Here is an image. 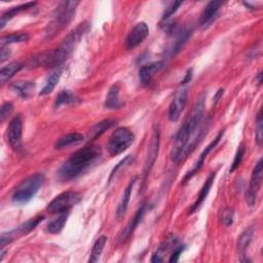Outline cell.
<instances>
[{"mask_svg": "<svg viewBox=\"0 0 263 263\" xmlns=\"http://www.w3.org/2000/svg\"><path fill=\"white\" fill-rule=\"evenodd\" d=\"M44 219H45V217L43 215H38L32 219H29L28 221H26V222H24L18 229L11 231L13 234V237H15V239H16L17 237H19V235H23V234H27V233L31 232L33 229H35L37 227V225Z\"/></svg>", "mask_w": 263, "mask_h": 263, "instance_id": "cell-20", "label": "cell"}, {"mask_svg": "<svg viewBox=\"0 0 263 263\" xmlns=\"http://www.w3.org/2000/svg\"><path fill=\"white\" fill-rule=\"evenodd\" d=\"M35 88L36 86L33 81H17L11 85V90L24 99L31 97L34 94Z\"/></svg>", "mask_w": 263, "mask_h": 263, "instance_id": "cell-17", "label": "cell"}, {"mask_svg": "<svg viewBox=\"0 0 263 263\" xmlns=\"http://www.w3.org/2000/svg\"><path fill=\"white\" fill-rule=\"evenodd\" d=\"M131 162H133V157H132V156H128L127 158H124L120 162H118L116 167L112 170L111 175H110V177H109V182H111L112 178L118 173V171H119L121 168H127L128 165H129Z\"/></svg>", "mask_w": 263, "mask_h": 263, "instance_id": "cell-36", "label": "cell"}, {"mask_svg": "<svg viewBox=\"0 0 263 263\" xmlns=\"http://www.w3.org/2000/svg\"><path fill=\"white\" fill-rule=\"evenodd\" d=\"M222 5V2L220 1H211L208 3L203 10L201 15V26L206 28L213 23L215 18L217 17V13L220 9V6Z\"/></svg>", "mask_w": 263, "mask_h": 263, "instance_id": "cell-15", "label": "cell"}, {"mask_svg": "<svg viewBox=\"0 0 263 263\" xmlns=\"http://www.w3.org/2000/svg\"><path fill=\"white\" fill-rule=\"evenodd\" d=\"M176 239L174 237L168 238L165 241L162 242V244L158 247V251L154 254L151 258V262H162L163 261V256L169 252L170 249L175 245Z\"/></svg>", "mask_w": 263, "mask_h": 263, "instance_id": "cell-26", "label": "cell"}, {"mask_svg": "<svg viewBox=\"0 0 263 263\" xmlns=\"http://www.w3.org/2000/svg\"><path fill=\"white\" fill-rule=\"evenodd\" d=\"M245 152H246V147L245 145H241L239 147V149L237 150V154H235V157H234V159L232 161V164H231V168H230V173L234 172L235 170H237L241 163H242V160L244 158V156H245Z\"/></svg>", "mask_w": 263, "mask_h": 263, "instance_id": "cell-34", "label": "cell"}, {"mask_svg": "<svg viewBox=\"0 0 263 263\" xmlns=\"http://www.w3.org/2000/svg\"><path fill=\"white\" fill-rule=\"evenodd\" d=\"M219 219L220 222L224 226H230L233 223L234 220V211L231 209V208H224L222 212L220 213Z\"/></svg>", "mask_w": 263, "mask_h": 263, "instance_id": "cell-33", "label": "cell"}, {"mask_svg": "<svg viewBox=\"0 0 263 263\" xmlns=\"http://www.w3.org/2000/svg\"><path fill=\"white\" fill-rule=\"evenodd\" d=\"M101 156L102 150L98 145H88L81 148L62 164L58 176L62 181H70L90 169Z\"/></svg>", "mask_w": 263, "mask_h": 263, "instance_id": "cell-2", "label": "cell"}, {"mask_svg": "<svg viewBox=\"0 0 263 263\" xmlns=\"http://www.w3.org/2000/svg\"><path fill=\"white\" fill-rule=\"evenodd\" d=\"M224 132H225V129H223L222 131H220L219 134L216 136L215 139H214L209 145H208V146L204 149V151L201 154L200 158H199L198 162L196 163L195 167H193V169L185 175V177H184V179H183V183L187 182L189 179H191L193 176H195V175H196V174L202 169V167L204 165V162H205V159L208 158V156L210 155V152H211V151H212V150L218 145V143L220 142V140H222V137H223V135H224Z\"/></svg>", "mask_w": 263, "mask_h": 263, "instance_id": "cell-12", "label": "cell"}, {"mask_svg": "<svg viewBox=\"0 0 263 263\" xmlns=\"http://www.w3.org/2000/svg\"><path fill=\"white\" fill-rule=\"evenodd\" d=\"M183 251H184V246H178V247H176L174 249V251H173V253H172L169 261L170 262H173V263L174 262H178L180 256H181V254L183 253Z\"/></svg>", "mask_w": 263, "mask_h": 263, "instance_id": "cell-39", "label": "cell"}, {"mask_svg": "<svg viewBox=\"0 0 263 263\" xmlns=\"http://www.w3.org/2000/svg\"><path fill=\"white\" fill-rule=\"evenodd\" d=\"M114 124H115V121L111 120V119H105L103 121L98 122L91 131L90 139L96 140L97 138H99L100 136H102L106 131H108L109 129H111Z\"/></svg>", "mask_w": 263, "mask_h": 263, "instance_id": "cell-27", "label": "cell"}, {"mask_svg": "<svg viewBox=\"0 0 263 263\" xmlns=\"http://www.w3.org/2000/svg\"><path fill=\"white\" fill-rule=\"evenodd\" d=\"M119 91L120 89L118 85H113L111 88H110L105 101L106 108L117 109L122 106V103L119 99Z\"/></svg>", "mask_w": 263, "mask_h": 263, "instance_id": "cell-21", "label": "cell"}, {"mask_svg": "<svg viewBox=\"0 0 263 263\" xmlns=\"http://www.w3.org/2000/svg\"><path fill=\"white\" fill-rule=\"evenodd\" d=\"M61 75H62V68L59 67V68L56 69V70L53 71L52 74L48 77L46 85L43 88V90L40 91L39 95L40 96H46V95L51 94L54 90V88H56V86L58 85V82H59V80L61 78Z\"/></svg>", "mask_w": 263, "mask_h": 263, "instance_id": "cell-22", "label": "cell"}, {"mask_svg": "<svg viewBox=\"0 0 263 263\" xmlns=\"http://www.w3.org/2000/svg\"><path fill=\"white\" fill-rule=\"evenodd\" d=\"M37 3L36 2H27L25 4H21L19 6L16 7H11L10 9H8L7 11H5L3 15L1 16V29L5 26V24L11 20L13 17L17 16L18 13L23 12L25 10H28L30 8H33Z\"/></svg>", "mask_w": 263, "mask_h": 263, "instance_id": "cell-23", "label": "cell"}, {"mask_svg": "<svg viewBox=\"0 0 263 263\" xmlns=\"http://www.w3.org/2000/svg\"><path fill=\"white\" fill-rule=\"evenodd\" d=\"M134 133L128 128L121 127L116 129L110 136L107 143V150L110 156L116 157L122 154L123 151H126L134 143Z\"/></svg>", "mask_w": 263, "mask_h": 263, "instance_id": "cell-5", "label": "cell"}, {"mask_svg": "<svg viewBox=\"0 0 263 263\" xmlns=\"http://www.w3.org/2000/svg\"><path fill=\"white\" fill-rule=\"evenodd\" d=\"M191 77H192V69H190V70L187 71L186 75H185V78L183 79V84H187V82H189L191 80Z\"/></svg>", "mask_w": 263, "mask_h": 263, "instance_id": "cell-41", "label": "cell"}, {"mask_svg": "<svg viewBox=\"0 0 263 263\" xmlns=\"http://www.w3.org/2000/svg\"><path fill=\"white\" fill-rule=\"evenodd\" d=\"M13 106L11 103H5L1 107V113H0V118H1V121H4L12 112Z\"/></svg>", "mask_w": 263, "mask_h": 263, "instance_id": "cell-38", "label": "cell"}, {"mask_svg": "<svg viewBox=\"0 0 263 263\" xmlns=\"http://www.w3.org/2000/svg\"><path fill=\"white\" fill-rule=\"evenodd\" d=\"M84 141V136L79 133H70L61 137L54 144L56 149H64L70 146H75Z\"/></svg>", "mask_w": 263, "mask_h": 263, "instance_id": "cell-19", "label": "cell"}, {"mask_svg": "<svg viewBox=\"0 0 263 263\" xmlns=\"http://www.w3.org/2000/svg\"><path fill=\"white\" fill-rule=\"evenodd\" d=\"M10 56V52L8 49H6L5 47H1V53H0V61L1 63H3L5 60L8 59V57Z\"/></svg>", "mask_w": 263, "mask_h": 263, "instance_id": "cell-40", "label": "cell"}, {"mask_svg": "<svg viewBox=\"0 0 263 263\" xmlns=\"http://www.w3.org/2000/svg\"><path fill=\"white\" fill-rule=\"evenodd\" d=\"M22 136H23V121L20 115L13 117L7 128V140L10 147L20 151L22 149Z\"/></svg>", "mask_w": 263, "mask_h": 263, "instance_id": "cell-8", "label": "cell"}, {"mask_svg": "<svg viewBox=\"0 0 263 263\" xmlns=\"http://www.w3.org/2000/svg\"><path fill=\"white\" fill-rule=\"evenodd\" d=\"M181 5H182V2H180V1L172 2L167 8L164 9V11L162 13V20L167 21L170 17H172L174 15V13L179 9V7Z\"/></svg>", "mask_w": 263, "mask_h": 263, "instance_id": "cell-37", "label": "cell"}, {"mask_svg": "<svg viewBox=\"0 0 263 263\" xmlns=\"http://www.w3.org/2000/svg\"><path fill=\"white\" fill-rule=\"evenodd\" d=\"M254 234V228L251 226L247 228L241 235L238 240V250L241 254V256H246V252L248 250L249 246H250Z\"/></svg>", "mask_w": 263, "mask_h": 263, "instance_id": "cell-24", "label": "cell"}, {"mask_svg": "<svg viewBox=\"0 0 263 263\" xmlns=\"http://www.w3.org/2000/svg\"><path fill=\"white\" fill-rule=\"evenodd\" d=\"M149 35L148 25L144 22L136 24L133 29L130 31L126 39V48L128 50H134L138 46H140Z\"/></svg>", "mask_w": 263, "mask_h": 263, "instance_id": "cell-9", "label": "cell"}, {"mask_svg": "<svg viewBox=\"0 0 263 263\" xmlns=\"http://www.w3.org/2000/svg\"><path fill=\"white\" fill-rule=\"evenodd\" d=\"M145 210H146V206L142 205L139 210H138L135 214V216L133 217V219L130 221L129 225L127 226V228L124 229V231L122 232V241H127L128 239H130L131 235L133 234V232L135 231V229L137 228V226L139 225V223L141 222L142 218L144 217L145 214Z\"/></svg>", "mask_w": 263, "mask_h": 263, "instance_id": "cell-18", "label": "cell"}, {"mask_svg": "<svg viewBox=\"0 0 263 263\" xmlns=\"http://www.w3.org/2000/svg\"><path fill=\"white\" fill-rule=\"evenodd\" d=\"M263 121H262V111L259 110L257 115V127H256V141L259 146L262 145L263 142Z\"/></svg>", "mask_w": 263, "mask_h": 263, "instance_id": "cell-35", "label": "cell"}, {"mask_svg": "<svg viewBox=\"0 0 263 263\" xmlns=\"http://www.w3.org/2000/svg\"><path fill=\"white\" fill-rule=\"evenodd\" d=\"M215 177H216V172H212V173L210 174V176L208 177V179L206 180L205 184L203 185V187H202V189H201V191H200V195H199L197 201L195 202V204H193V205L190 207V209H189V211H188V214H189V215H191L192 213H195V212L199 209V208L203 205V203H204L205 200L207 199L208 195H209V192H210V190H211V188H212V185H213V183H214Z\"/></svg>", "mask_w": 263, "mask_h": 263, "instance_id": "cell-14", "label": "cell"}, {"mask_svg": "<svg viewBox=\"0 0 263 263\" xmlns=\"http://www.w3.org/2000/svg\"><path fill=\"white\" fill-rule=\"evenodd\" d=\"M106 243H107V237H105V235H102V237H100L95 242L93 249H92L90 259H89L90 263H95L97 261H99Z\"/></svg>", "mask_w": 263, "mask_h": 263, "instance_id": "cell-29", "label": "cell"}, {"mask_svg": "<svg viewBox=\"0 0 263 263\" xmlns=\"http://www.w3.org/2000/svg\"><path fill=\"white\" fill-rule=\"evenodd\" d=\"M23 67L24 66L19 62H12L7 66L2 67L1 71H0V79H1L2 84H4V82H6L11 77L15 76L20 70H22Z\"/></svg>", "mask_w": 263, "mask_h": 263, "instance_id": "cell-25", "label": "cell"}, {"mask_svg": "<svg viewBox=\"0 0 263 263\" xmlns=\"http://www.w3.org/2000/svg\"><path fill=\"white\" fill-rule=\"evenodd\" d=\"M81 200L80 193L76 191H66L54 198L47 207V210L53 214L68 213Z\"/></svg>", "mask_w": 263, "mask_h": 263, "instance_id": "cell-6", "label": "cell"}, {"mask_svg": "<svg viewBox=\"0 0 263 263\" xmlns=\"http://www.w3.org/2000/svg\"><path fill=\"white\" fill-rule=\"evenodd\" d=\"M190 33H191V31L188 30V29H184V30H181L180 32H178L176 41H175L173 50H172V54L177 53L180 50L182 49V47L184 46V44L186 43L187 39L189 38Z\"/></svg>", "mask_w": 263, "mask_h": 263, "instance_id": "cell-32", "label": "cell"}, {"mask_svg": "<svg viewBox=\"0 0 263 263\" xmlns=\"http://www.w3.org/2000/svg\"><path fill=\"white\" fill-rule=\"evenodd\" d=\"M67 218H68V213L59 214V216L56 219H53L52 222L48 225V227H47L48 232H50L52 234L60 233L66 224Z\"/></svg>", "mask_w": 263, "mask_h": 263, "instance_id": "cell-31", "label": "cell"}, {"mask_svg": "<svg viewBox=\"0 0 263 263\" xmlns=\"http://www.w3.org/2000/svg\"><path fill=\"white\" fill-rule=\"evenodd\" d=\"M163 63L162 62H156L150 63L147 65L142 66L139 69V78L140 82L143 87H147L151 84L152 79H154L155 75L162 68Z\"/></svg>", "mask_w": 263, "mask_h": 263, "instance_id": "cell-13", "label": "cell"}, {"mask_svg": "<svg viewBox=\"0 0 263 263\" xmlns=\"http://www.w3.org/2000/svg\"><path fill=\"white\" fill-rule=\"evenodd\" d=\"M45 182V175L37 173L23 180L12 195V201L16 204L24 205L29 203L39 191Z\"/></svg>", "mask_w": 263, "mask_h": 263, "instance_id": "cell-3", "label": "cell"}, {"mask_svg": "<svg viewBox=\"0 0 263 263\" xmlns=\"http://www.w3.org/2000/svg\"><path fill=\"white\" fill-rule=\"evenodd\" d=\"M262 171H263V161L259 159V161L255 164L251 175L250 187L246 193V201L250 207H253L256 204L257 193L261 187L262 183Z\"/></svg>", "mask_w": 263, "mask_h": 263, "instance_id": "cell-7", "label": "cell"}, {"mask_svg": "<svg viewBox=\"0 0 263 263\" xmlns=\"http://www.w3.org/2000/svg\"><path fill=\"white\" fill-rule=\"evenodd\" d=\"M158 147H159V129L157 128L154 132V135H152V137H151V141L149 144L147 157H146V160H145V164H144V171H143L144 181L148 177L152 167H154L156 159L158 158Z\"/></svg>", "mask_w": 263, "mask_h": 263, "instance_id": "cell-10", "label": "cell"}, {"mask_svg": "<svg viewBox=\"0 0 263 263\" xmlns=\"http://www.w3.org/2000/svg\"><path fill=\"white\" fill-rule=\"evenodd\" d=\"M188 98V91L186 88L178 91L173 98L169 107V119L171 121H177L185 109Z\"/></svg>", "mask_w": 263, "mask_h": 263, "instance_id": "cell-11", "label": "cell"}, {"mask_svg": "<svg viewBox=\"0 0 263 263\" xmlns=\"http://www.w3.org/2000/svg\"><path fill=\"white\" fill-rule=\"evenodd\" d=\"M223 93H224V90H223V89H220V90L217 92L216 96L214 97V100H215V102H217V101L220 99V97L223 95Z\"/></svg>", "mask_w": 263, "mask_h": 263, "instance_id": "cell-42", "label": "cell"}, {"mask_svg": "<svg viewBox=\"0 0 263 263\" xmlns=\"http://www.w3.org/2000/svg\"><path fill=\"white\" fill-rule=\"evenodd\" d=\"M78 1H64L54 10L53 21L50 26V31L47 33L50 37L56 35L57 32L64 29L73 20Z\"/></svg>", "mask_w": 263, "mask_h": 263, "instance_id": "cell-4", "label": "cell"}, {"mask_svg": "<svg viewBox=\"0 0 263 263\" xmlns=\"http://www.w3.org/2000/svg\"><path fill=\"white\" fill-rule=\"evenodd\" d=\"M206 96L202 95L193 107L190 115L180 128L176 135L175 143L172 150V160L175 163L182 162L191 151L195 149L201 139V124L205 111Z\"/></svg>", "mask_w": 263, "mask_h": 263, "instance_id": "cell-1", "label": "cell"}, {"mask_svg": "<svg viewBox=\"0 0 263 263\" xmlns=\"http://www.w3.org/2000/svg\"><path fill=\"white\" fill-rule=\"evenodd\" d=\"M255 80L257 81V84H258V85H261V84H262V73H261V72L258 73V75H257V77L255 78Z\"/></svg>", "mask_w": 263, "mask_h": 263, "instance_id": "cell-43", "label": "cell"}, {"mask_svg": "<svg viewBox=\"0 0 263 263\" xmlns=\"http://www.w3.org/2000/svg\"><path fill=\"white\" fill-rule=\"evenodd\" d=\"M136 181L137 179H133L132 181L129 183V185L127 186L126 190H124L123 195L120 199V202L118 204V207H117V210H116V218L118 221L122 220L124 215H126L127 213V210H128V206H129V203H130V200H131V196H132V191H133V188H134V185L136 184Z\"/></svg>", "mask_w": 263, "mask_h": 263, "instance_id": "cell-16", "label": "cell"}, {"mask_svg": "<svg viewBox=\"0 0 263 263\" xmlns=\"http://www.w3.org/2000/svg\"><path fill=\"white\" fill-rule=\"evenodd\" d=\"M79 102L78 98L69 91H63L61 92L58 96L56 100H54V107L59 108L61 106H65V105H71V104H75Z\"/></svg>", "mask_w": 263, "mask_h": 263, "instance_id": "cell-30", "label": "cell"}, {"mask_svg": "<svg viewBox=\"0 0 263 263\" xmlns=\"http://www.w3.org/2000/svg\"><path fill=\"white\" fill-rule=\"evenodd\" d=\"M29 40V35L27 33L23 32H18V33H11L5 36L1 37V47H5L8 45L12 44H22V43H27Z\"/></svg>", "mask_w": 263, "mask_h": 263, "instance_id": "cell-28", "label": "cell"}]
</instances>
